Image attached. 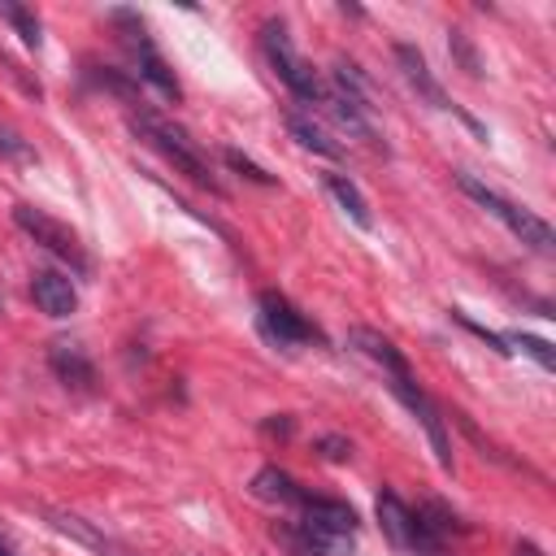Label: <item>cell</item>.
<instances>
[{"label":"cell","instance_id":"7c38bea8","mask_svg":"<svg viewBox=\"0 0 556 556\" xmlns=\"http://www.w3.org/2000/svg\"><path fill=\"white\" fill-rule=\"evenodd\" d=\"M348 343H352L361 356H369L374 365H382V374H387V378H404V374H413V369H408V361L400 356V348H395L387 334L369 330V326H352V330H348Z\"/></svg>","mask_w":556,"mask_h":556},{"label":"cell","instance_id":"603a6c76","mask_svg":"<svg viewBox=\"0 0 556 556\" xmlns=\"http://www.w3.org/2000/svg\"><path fill=\"white\" fill-rule=\"evenodd\" d=\"M265 434H282V439H287V434H291V417L278 413V421H265Z\"/></svg>","mask_w":556,"mask_h":556},{"label":"cell","instance_id":"2e32d148","mask_svg":"<svg viewBox=\"0 0 556 556\" xmlns=\"http://www.w3.org/2000/svg\"><path fill=\"white\" fill-rule=\"evenodd\" d=\"M287 130L295 135L300 148H308V152H317V156H339V143H334L317 122H308V117H300V113H287Z\"/></svg>","mask_w":556,"mask_h":556},{"label":"cell","instance_id":"277c9868","mask_svg":"<svg viewBox=\"0 0 556 556\" xmlns=\"http://www.w3.org/2000/svg\"><path fill=\"white\" fill-rule=\"evenodd\" d=\"M456 182H460V191H465L473 204H482L491 217H500V222H504L521 243H530L534 252H552V243H556V239H552V226H547L539 213H530V208H521V204L504 200L500 191H491L486 182H478V178H473V174H465V169L456 174Z\"/></svg>","mask_w":556,"mask_h":556},{"label":"cell","instance_id":"9c48e42d","mask_svg":"<svg viewBox=\"0 0 556 556\" xmlns=\"http://www.w3.org/2000/svg\"><path fill=\"white\" fill-rule=\"evenodd\" d=\"M395 61H400V70H404L408 87H413V91H417L426 104H434V109H447V113H465L460 104H452V100H447V91L439 87V78L430 74L426 56H421L413 43H395Z\"/></svg>","mask_w":556,"mask_h":556},{"label":"cell","instance_id":"ffe728a7","mask_svg":"<svg viewBox=\"0 0 556 556\" xmlns=\"http://www.w3.org/2000/svg\"><path fill=\"white\" fill-rule=\"evenodd\" d=\"M0 156H4V161H35V148H30L17 130L0 126Z\"/></svg>","mask_w":556,"mask_h":556},{"label":"cell","instance_id":"52a82bcc","mask_svg":"<svg viewBox=\"0 0 556 556\" xmlns=\"http://www.w3.org/2000/svg\"><path fill=\"white\" fill-rule=\"evenodd\" d=\"M13 222H17V230H26L39 248H48L52 256L70 261L74 269H87V256H83L78 235H74L70 226H61L56 217H48L43 208H35V204H17V208H13Z\"/></svg>","mask_w":556,"mask_h":556},{"label":"cell","instance_id":"ac0fdd59","mask_svg":"<svg viewBox=\"0 0 556 556\" xmlns=\"http://www.w3.org/2000/svg\"><path fill=\"white\" fill-rule=\"evenodd\" d=\"M526 352V356H534L543 369H556V352H552V343L547 339H539V334H513L508 339V352Z\"/></svg>","mask_w":556,"mask_h":556},{"label":"cell","instance_id":"4fadbf2b","mask_svg":"<svg viewBox=\"0 0 556 556\" xmlns=\"http://www.w3.org/2000/svg\"><path fill=\"white\" fill-rule=\"evenodd\" d=\"M304 521L308 526H321V530H334V534H356V508L343 504V500H326V495H304Z\"/></svg>","mask_w":556,"mask_h":556},{"label":"cell","instance_id":"8992f818","mask_svg":"<svg viewBox=\"0 0 556 556\" xmlns=\"http://www.w3.org/2000/svg\"><path fill=\"white\" fill-rule=\"evenodd\" d=\"M378 521H382L387 539H391L395 547H404V552H417V556H443V547H447L439 534L426 530V521L417 517V508H408L395 491H382V495H378Z\"/></svg>","mask_w":556,"mask_h":556},{"label":"cell","instance_id":"e0dca14e","mask_svg":"<svg viewBox=\"0 0 556 556\" xmlns=\"http://www.w3.org/2000/svg\"><path fill=\"white\" fill-rule=\"evenodd\" d=\"M0 17L22 35V43H26V48H39L43 30H39V17H35L30 9H22V4H0Z\"/></svg>","mask_w":556,"mask_h":556},{"label":"cell","instance_id":"ba28073f","mask_svg":"<svg viewBox=\"0 0 556 556\" xmlns=\"http://www.w3.org/2000/svg\"><path fill=\"white\" fill-rule=\"evenodd\" d=\"M391 391H395V395L408 404V413L421 421V430H426V439H430V447H434L439 465H443V469H452V443H447L443 417H439V408L430 404V395L417 387V378H413V374H404V378H391Z\"/></svg>","mask_w":556,"mask_h":556},{"label":"cell","instance_id":"6da1fadb","mask_svg":"<svg viewBox=\"0 0 556 556\" xmlns=\"http://www.w3.org/2000/svg\"><path fill=\"white\" fill-rule=\"evenodd\" d=\"M130 126L139 130V139H148L178 174H187L195 187H208L213 195H222V182L213 178V165H208V156L195 148V139H187V130H178L174 122H165V117H156L148 104H139L135 113H130Z\"/></svg>","mask_w":556,"mask_h":556},{"label":"cell","instance_id":"30bf717a","mask_svg":"<svg viewBox=\"0 0 556 556\" xmlns=\"http://www.w3.org/2000/svg\"><path fill=\"white\" fill-rule=\"evenodd\" d=\"M30 300H35L39 313H48V317H70V313L78 308L74 282H70L65 274H56V269H35V274H30Z\"/></svg>","mask_w":556,"mask_h":556},{"label":"cell","instance_id":"7a4b0ae2","mask_svg":"<svg viewBox=\"0 0 556 556\" xmlns=\"http://www.w3.org/2000/svg\"><path fill=\"white\" fill-rule=\"evenodd\" d=\"M113 17V26H117V35H122V48L130 52V61H135V78H143L152 91H161L165 100H182V87H178V78H174V70L165 65V56L156 52V43L148 39V26H143V17L139 13H130V9H113L109 13Z\"/></svg>","mask_w":556,"mask_h":556},{"label":"cell","instance_id":"3957f363","mask_svg":"<svg viewBox=\"0 0 556 556\" xmlns=\"http://www.w3.org/2000/svg\"><path fill=\"white\" fill-rule=\"evenodd\" d=\"M261 52H265V61L274 65V74L287 83V91H291L300 104H308V109H321V104H326V91H321L317 74H313L308 61L295 52V43H291V35H287L282 22H265V26H261Z\"/></svg>","mask_w":556,"mask_h":556},{"label":"cell","instance_id":"d6986e66","mask_svg":"<svg viewBox=\"0 0 556 556\" xmlns=\"http://www.w3.org/2000/svg\"><path fill=\"white\" fill-rule=\"evenodd\" d=\"M222 156H226V165H230L235 174H243L248 182H261V187H274V174H265V169H261V165H256L252 156H243L239 148H226Z\"/></svg>","mask_w":556,"mask_h":556},{"label":"cell","instance_id":"44dd1931","mask_svg":"<svg viewBox=\"0 0 556 556\" xmlns=\"http://www.w3.org/2000/svg\"><path fill=\"white\" fill-rule=\"evenodd\" d=\"M447 48L460 56V65L473 74V78H482V61H478V52H473V43L465 39V30H452V39H447Z\"/></svg>","mask_w":556,"mask_h":556},{"label":"cell","instance_id":"7402d4cb","mask_svg":"<svg viewBox=\"0 0 556 556\" xmlns=\"http://www.w3.org/2000/svg\"><path fill=\"white\" fill-rule=\"evenodd\" d=\"M317 452H321L326 460H348V456H352V443L339 439V434H321V439H317Z\"/></svg>","mask_w":556,"mask_h":556},{"label":"cell","instance_id":"8fae6325","mask_svg":"<svg viewBox=\"0 0 556 556\" xmlns=\"http://www.w3.org/2000/svg\"><path fill=\"white\" fill-rule=\"evenodd\" d=\"M48 365H52V374H56L70 391H91V387H96V365H91L87 352H83L78 343H70V339L48 343Z\"/></svg>","mask_w":556,"mask_h":556},{"label":"cell","instance_id":"5bb4252c","mask_svg":"<svg viewBox=\"0 0 556 556\" xmlns=\"http://www.w3.org/2000/svg\"><path fill=\"white\" fill-rule=\"evenodd\" d=\"M252 495H256V500H269V504H304V491H300L295 478L282 473L278 465H265V469L252 478Z\"/></svg>","mask_w":556,"mask_h":556},{"label":"cell","instance_id":"cb8c5ba5","mask_svg":"<svg viewBox=\"0 0 556 556\" xmlns=\"http://www.w3.org/2000/svg\"><path fill=\"white\" fill-rule=\"evenodd\" d=\"M0 556H17V552H13V543H9L4 534H0Z\"/></svg>","mask_w":556,"mask_h":556},{"label":"cell","instance_id":"9a60e30c","mask_svg":"<svg viewBox=\"0 0 556 556\" xmlns=\"http://www.w3.org/2000/svg\"><path fill=\"white\" fill-rule=\"evenodd\" d=\"M326 191L334 195V204L361 226V230H369L374 226V213H369V204H365V195H361V187L348 178V174H326Z\"/></svg>","mask_w":556,"mask_h":556},{"label":"cell","instance_id":"5b68a950","mask_svg":"<svg viewBox=\"0 0 556 556\" xmlns=\"http://www.w3.org/2000/svg\"><path fill=\"white\" fill-rule=\"evenodd\" d=\"M256 326H261V334L274 343V348H304V343H321V330L287 300V295H278V291H261V300H256Z\"/></svg>","mask_w":556,"mask_h":556}]
</instances>
